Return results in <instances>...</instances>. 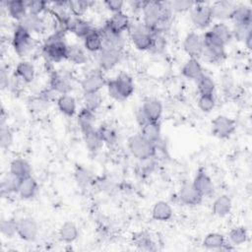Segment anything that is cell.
I'll list each match as a JSON object with an SVG mask.
<instances>
[{"label":"cell","instance_id":"cell-21","mask_svg":"<svg viewBox=\"0 0 252 252\" xmlns=\"http://www.w3.org/2000/svg\"><path fill=\"white\" fill-rule=\"evenodd\" d=\"M202 245L209 250H230L232 245L226 241L225 237L219 232H210L208 233L203 241Z\"/></svg>","mask_w":252,"mask_h":252},{"label":"cell","instance_id":"cell-2","mask_svg":"<svg viewBox=\"0 0 252 252\" xmlns=\"http://www.w3.org/2000/svg\"><path fill=\"white\" fill-rule=\"evenodd\" d=\"M65 32L64 30L58 29L45 38L42 45V52L49 62L58 63L66 60L68 44L64 40Z\"/></svg>","mask_w":252,"mask_h":252},{"label":"cell","instance_id":"cell-6","mask_svg":"<svg viewBox=\"0 0 252 252\" xmlns=\"http://www.w3.org/2000/svg\"><path fill=\"white\" fill-rule=\"evenodd\" d=\"M127 32L131 42L138 50L149 51L152 43L153 32L143 24V22H131Z\"/></svg>","mask_w":252,"mask_h":252},{"label":"cell","instance_id":"cell-5","mask_svg":"<svg viewBox=\"0 0 252 252\" xmlns=\"http://www.w3.org/2000/svg\"><path fill=\"white\" fill-rule=\"evenodd\" d=\"M128 148L130 153L139 160L155 158L157 155L156 144L144 138L140 133L129 137Z\"/></svg>","mask_w":252,"mask_h":252},{"label":"cell","instance_id":"cell-24","mask_svg":"<svg viewBox=\"0 0 252 252\" xmlns=\"http://www.w3.org/2000/svg\"><path fill=\"white\" fill-rule=\"evenodd\" d=\"M4 4L8 15L17 22H20L29 13L27 0H9Z\"/></svg>","mask_w":252,"mask_h":252},{"label":"cell","instance_id":"cell-43","mask_svg":"<svg viewBox=\"0 0 252 252\" xmlns=\"http://www.w3.org/2000/svg\"><path fill=\"white\" fill-rule=\"evenodd\" d=\"M94 5L93 1L89 0H71L68 1V6H69V12L71 15L75 17H80L82 16L89 10Z\"/></svg>","mask_w":252,"mask_h":252},{"label":"cell","instance_id":"cell-38","mask_svg":"<svg viewBox=\"0 0 252 252\" xmlns=\"http://www.w3.org/2000/svg\"><path fill=\"white\" fill-rule=\"evenodd\" d=\"M66 60L75 65H83L87 62L88 57L85 50L79 44H68Z\"/></svg>","mask_w":252,"mask_h":252},{"label":"cell","instance_id":"cell-8","mask_svg":"<svg viewBox=\"0 0 252 252\" xmlns=\"http://www.w3.org/2000/svg\"><path fill=\"white\" fill-rule=\"evenodd\" d=\"M190 20L199 30L209 28L214 20L211 5L205 2H196L190 10Z\"/></svg>","mask_w":252,"mask_h":252},{"label":"cell","instance_id":"cell-35","mask_svg":"<svg viewBox=\"0 0 252 252\" xmlns=\"http://www.w3.org/2000/svg\"><path fill=\"white\" fill-rule=\"evenodd\" d=\"M9 171L23 179L32 175V165L25 158H14L10 162Z\"/></svg>","mask_w":252,"mask_h":252},{"label":"cell","instance_id":"cell-10","mask_svg":"<svg viewBox=\"0 0 252 252\" xmlns=\"http://www.w3.org/2000/svg\"><path fill=\"white\" fill-rule=\"evenodd\" d=\"M236 130V122L234 119L226 115L216 116L211 123L212 134L219 139L229 138Z\"/></svg>","mask_w":252,"mask_h":252},{"label":"cell","instance_id":"cell-59","mask_svg":"<svg viewBox=\"0 0 252 252\" xmlns=\"http://www.w3.org/2000/svg\"><path fill=\"white\" fill-rule=\"evenodd\" d=\"M243 42H244L245 46H246L248 49H251V48H252V31L248 32V34L245 36Z\"/></svg>","mask_w":252,"mask_h":252},{"label":"cell","instance_id":"cell-42","mask_svg":"<svg viewBox=\"0 0 252 252\" xmlns=\"http://www.w3.org/2000/svg\"><path fill=\"white\" fill-rule=\"evenodd\" d=\"M103 144L108 147H113L118 142V134L116 130L109 124H101L97 129Z\"/></svg>","mask_w":252,"mask_h":252},{"label":"cell","instance_id":"cell-45","mask_svg":"<svg viewBox=\"0 0 252 252\" xmlns=\"http://www.w3.org/2000/svg\"><path fill=\"white\" fill-rule=\"evenodd\" d=\"M74 177L80 187H87L94 181L92 172L83 165H77L74 171Z\"/></svg>","mask_w":252,"mask_h":252},{"label":"cell","instance_id":"cell-32","mask_svg":"<svg viewBox=\"0 0 252 252\" xmlns=\"http://www.w3.org/2000/svg\"><path fill=\"white\" fill-rule=\"evenodd\" d=\"M105 23L110 28H112L113 30H115L116 32H121V33L128 31V29L131 25V21H130L128 15L125 14L123 11L113 13Z\"/></svg>","mask_w":252,"mask_h":252},{"label":"cell","instance_id":"cell-13","mask_svg":"<svg viewBox=\"0 0 252 252\" xmlns=\"http://www.w3.org/2000/svg\"><path fill=\"white\" fill-rule=\"evenodd\" d=\"M107 80L102 71H92L88 73L81 81V88L83 93H99V91L106 87Z\"/></svg>","mask_w":252,"mask_h":252},{"label":"cell","instance_id":"cell-15","mask_svg":"<svg viewBox=\"0 0 252 252\" xmlns=\"http://www.w3.org/2000/svg\"><path fill=\"white\" fill-rule=\"evenodd\" d=\"M183 49L189 58L200 59L203 53V39L202 35L196 32H190L186 34L183 40Z\"/></svg>","mask_w":252,"mask_h":252},{"label":"cell","instance_id":"cell-30","mask_svg":"<svg viewBox=\"0 0 252 252\" xmlns=\"http://www.w3.org/2000/svg\"><path fill=\"white\" fill-rule=\"evenodd\" d=\"M230 20L236 25L252 26V10L250 6L244 4L236 5Z\"/></svg>","mask_w":252,"mask_h":252},{"label":"cell","instance_id":"cell-51","mask_svg":"<svg viewBox=\"0 0 252 252\" xmlns=\"http://www.w3.org/2000/svg\"><path fill=\"white\" fill-rule=\"evenodd\" d=\"M14 135L12 130L7 126H0V147L3 150L9 149L13 145Z\"/></svg>","mask_w":252,"mask_h":252},{"label":"cell","instance_id":"cell-17","mask_svg":"<svg viewBox=\"0 0 252 252\" xmlns=\"http://www.w3.org/2000/svg\"><path fill=\"white\" fill-rule=\"evenodd\" d=\"M178 200L186 206H198L203 201V195L194 187L192 183L185 182L177 193Z\"/></svg>","mask_w":252,"mask_h":252},{"label":"cell","instance_id":"cell-3","mask_svg":"<svg viewBox=\"0 0 252 252\" xmlns=\"http://www.w3.org/2000/svg\"><path fill=\"white\" fill-rule=\"evenodd\" d=\"M108 95L115 100H125L135 91V84L130 75L120 73L115 78L108 80L106 84Z\"/></svg>","mask_w":252,"mask_h":252},{"label":"cell","instance_id":"cell-60","mask_svg":"<svg viewBox=\"0 0 252 252\" xmlns=\"http://www.w3.org/2000/svg\"><path fill=\"white\" fill-rule=\"evenodd\" d=\"M8 118V114L6 113L5 109L2 107L1 108V113H0V126L6 125V120Z\"/></svg>","mask_w":252,"mask_h":252},{"label":"cell","instance_id":"cell-16","mask_svg":"<svg viewBox=\"0 0 252 252\" xmlns=\"http://www.w3.org/2000/svg\"><path fill=\"white\" fill-rule=\"evenodd\" d=\"M121 57V51L101 48V50L96 53V61L99 70L106 72L113 69L120 62Z\"/></svg>","mask_w":252,"mask_h":252},{"label":"cell","instance_id":"cell-49","mask_svg":"<svg viewBox=\"0 0 252 252\" xmlns=\"http://www.w3.org/2000/svg\"><path fill=\"white\" fill-rule=\"evenodd\" d=\"M1 234L7 238H12L17 234V220L5 219L0 221Z\"/></svg>","mask_w":252,"mask_h":252},{"label":"cell","instance_id":"cell-1","mask_svg":"<svg viewBox=\"0 0 252 252\" xmlns=\"http://www.w3.org/2000/svg\"><path fill=\"white\" fill-rule=\"evenodd\" d=\"M142 15L143 24L152 32L161 21L172 22L173 20V11L167 1H144Z\"/></svg>","mask_w":252,"mask_h":252},{"label":"cell","instance_id":"cell-7","mask_svg":"<svg viewBox=\"0 0 252 252\" xmlns=\"http://www.w3.org/2000/svg\"><path fill=\"white\" fill-rule=\"evenodd\" d=\"M12 46L19 56L27 55L33 47L32 34L24 27L17 24L12 35Z\"/></svg>","mask_w":252,"mask_h":252},{"label":"cell","instance_id":"cell-56","mask_svg":"<svg viewBox=\"0 0 252 252\" xmlns=\"http://www.w3.org/2000/svg\"><path fill=\"white\" fill-rule=\"evenodd\" d=\"M10 80H11V76H9L8 70L4 67H1V69H0V86H1L2 90L8 89Z\"/></svg>","mask_w":252,"mask_h":252},{"label":"cell","instance_id":"cell-41","mask_svg":"<svg viewBox=\"0 0 252 252\" xmlns=\"http://www.w3.org/2000/svg\"><path fill=\"white\" fill-rule=\"evenodd\" d=\"M59 237L62 241L66 243H72L74 242L78 236H79V230L77 225L71 221L67 220L65 221L59 228Z\"/></svg>","mask_w":252,"mask_h":252},{"label":"cell","instance_id":"cell-4","mask_svg":"<svg viewBox=\"0 0 252 252\" xmlns=\"http://www.w3.org/2000/svg\"><path fill=\"white\" fill-rule=\"evenodd\" d=\"M203 53L202 57L208 63H219L225 57V46L208 30L202 34Z\"/></svg>","mask_w":252,"mask_h":252},{"label":"cell","instance_id":"cell-36","mask_svg":"<svg viewBox=\"0 0 252 252\" xmlns=\"http://www.w3.org/2000/svg\"><path fill=\"white\" fill-rule=\"evenodd\" d=\"M82 134H83V139H84L85 145L90 152L95 153V152L99 151L101 149V147L103 146L102 139H101L97 129L94 128L93 130H90V131L82 133Z\"/></svg>","mask_w":252,"mask_h":252},{"label":"cell","instance_id":"cell-57","mask_svg":"<svg viewBox=\"0 0 252 252\" xmlns=\"http://www.w3.org/2000/svg\"><path fill=\"white\" fill-rule=\"evenodd\" d=\"M136 120H137V123L139 124L140 127H141L142 125H144L146 122L150 121V120L147 118V116L145 115V113L143 112V110H142L141 107L138 108V110L136 111Z\"/></svg>","mask_w":252,"mask_h":252},{"label":"cell","instance_id":"cell-22","mask_svg":"<svg viewBox=\"0 0 252 252\" xmlns=\"http://www.w3.org/2000/svg\"><path fill=\"white\" fill-rule=\"evenodd\" d=\"M181 74L186 79L197 82L205 73L198 59L189 58L181 67Z\"/></svg>","mask_w":252,"mask_h":252},{"label":"cell","instance_id":"cell-14","mask_svg":"<svg viewBox=\"0 0 252 252\" xmlns=\"http://www.w3.org/2000/svg\"><path fill=\"white\" fill-rule=\"evenodd\" d=\"M94 29V28L89 21L73 15L70 16L64 25V30L66 32H70L82 39H84Z\"/></svg>","mask_w":252,"mask_h":252},{"label":"cell","instance_id":"cell-26","mask_svg":"<svg viewBox=\"0 0 252 252\" xmlns=\"http://www.w3.org/2000/svg\"><path fill=\"white\" fill-rule=\"evenodd\" d=\"M14 75L18 77L23 83L30 84L34 80L35 77V69L32 62L23 60L18 63L15 68Z\"/></svg>","mask_w":252,"mask_h":252},{"label":"cell","instance_id":"cell-47","mask_svg":"<svg viewBox=\"0 0 252 252\" xmlns=\"http://www.w3.org/2000/svg\"><path fill=\"white\" fill-rule=\"evenodd\" d=\"M248 239V231L244 226L233 227L228 232V242L231 245H241Z\"/></svg>","mask_w":252,"mask_h":252},{"label":"cell","instance_id":"cell-12","mask_svg":"<svg viewBox=\"0 0 252 252\" xmlns=\"http://www.w3.org/2000/svg\"><path fill=\"white\" fill-rule=\"evenodd\" d=\"M38 224L33 218L23 217L17 220V235L25 241H33L38 235Z\"/></svg>","mask_w":252,"mask_h":252},{"label":"cell","instance_id":"cell-29","mask_svg":"<svg viewBox=\"0 0 252 252\" xmlns=\"http://www.w3.org/2000/svg\"><path fill=\"white\" fill-rule=\"evenodd\" d=\"M232 208V202L231 199L227 195H220L215 199L212 205V213L219 217V218H224L227 215H229Z\"/></svg>","mask_w":252,"mask_h":252},{"label":"cell","instance_id":"cell-27","mask_svg":"<svg viewBox=\"0 0 252 252\" xmlns=\"http://www.w3.org/2000/svg\"><path fill=\"white\" fill-rule=\"evenodd\" d=\"M173 216V210L166 201H158L152 208V217L158 221H168Z\"/></svg>","mask_w":252,"mask_h":252},{"label":"cell","instance_id":"cell-11","mask_svg":"<svg viewBox=\"0 0 252 252\" xmlns=\"http://www.w3.org/2000/svg\"><path fill=\"white\" fill-rule=\"evenodd\" d=\"M49 88L56 94H66L73 90V79L66 71L53 70L49 75Z\"/></svg>","mask_w":252,"mask_h":252},{"label":"cell","instance_id":"cell-18","mask_svg":"<svg viewBox=\"0 0 252 252\" xmlns=\"http://www.w3.org/2000/svg\"><path fill=\"white\" fill-rule=\"evenodd\" d=\"M194 187L203 195V197H210L214 194L215 186L211 176L203 168L198 169L192 181Z\"/></svg>","mask_w":252,"mask_h":252},{"label":"cell","instance_id":"cell-53","mask_svg":"<svg viewBox=\"0 0 252 252\" xmlns=\"http://www.w3.org/2000/svg\"><path fill=\"white\" fill-rule=\"evenodd\" d=\"M252 31V26H245V25H236L233 24L231 28V34L232 38L238 40V41H243L245 36L248 34L249 32Z\"/></svg>","mask_w":252,"mask_h":252},{"label":"cell","instance_id":"cell-40","mask_svg":"<svg viewBox=\"0 0 252 252\" xmlns=\"http://www.w3.org/2000/svg\"><path fill=\"white\" fill-rule=\"evenodd\" d=\"M21 178H19L18 176L14 175L13 173H11L10 171L8 173H6L2 180H1V194H7L10 195L12 193H18V189L21 183Z\"/></svg>","mask_w":252,"mask_h":252},{"label":"cell","instance_id":"cell-39","mask_svg":"<svg viewBox=\"0 0 252 252\" xmlns=\"http://www.w3.org/2000/svg\"><path fill=\"white\" fill-rule=\"evenodd\" d=\"M224 46L232 39L231 29L224 23L219 22L211 27L209 30Z\"/></svg>","mask_w":252,"mask_h":252},{"label":"cell","instance_id":"cell-46","mask_svg":"<svg viewBox=\"0 0 252 252\" xmlns=\"http://www.w3.org/2000/svg\"><path fill=\"white\" fill-rule=\"evenodd\" d=\"M197 90L199 94H214L216 91V83L212 77L204 74L197 81Z\"/></svg>","mask_w":252,"mask_h":252},{"label":"cell","instance_id":"cell-50","mask_svg":"<svg viewBox=\"0 0 252 252\" xmlns=\"http://www.w3.org/2000/svg\"><path fill=\"white\" fill-rule=\"evenodd\" d=\"M198 107L202 112L210 113L216 105V98L214 94H201L197 101Z\"/></svg>","mask_w":252,"mask_h":252},{"label":"cell","instance_id":"cell-20","mask_svg":"<svg viewBox=\"0 0 252 252\" xmlns=\"http://www.w3.org/2000/svg\"><path fill=\"white\" fill-rule=\"evenodd\" d=\"M18 24L24 27L26 30H28L32 34L43 33L47 28L46 22L41 16L32 15L29 13L20 22H18Z\"/></svg>","mask_w":252,"mask_h":252},{"label":"cell","instance_id":"cell-58","mask_svg":"<svg viewBox=\"0 0 252 252\" xmlns=\"http://www.w3.org/2000/svg\"><path fill=\"white\" fill-rule=\"evenodd\" d=\"M126 4H128L130 6V8H132L134 11H141L142 12L144 1H130Z\"/></svg>","mask_w":252,"mask_h":252},{"label":"cell","instance_id":"cell-54","mask_svg":"<svg viewBox=\"0 0 252 252\" xmlns=\"http://www.w3.org/2000/svg\"><path fill=\"white\" fill-rule=\"evenodd\" d=\"M196 2L194 1H187V0H174L169 1L170 7L173 12H186L190 11Z\"/></svg>","mask_w":252,"mask_h":252},{"label":"cell","instance_id":"cell-37","mask_svg":"<svg viewBox=\"0 0 252 252\" xmlns=\"http://www.w3.org/2000/svg\"><path fill=\"white\" fill-rule=\"evenodd\" d=\"M133 243L135 246L143 251H156L157 245L151 235L146 231H140L133 235Z\"/></svg>","mask_w":252,"mask_h":252},{"label":"cell","instance_id":"cell-52","mask_svg":"<svg viewBox=\"0 0 252 252\" xmlns=\"http://www.w3.org/2000/svg\"><path fill=\"white\" fill-rule=\"evenodd\" d=\"M29 14L40 16L48 9V2L42 0H27Z\"/></svg>","mask_w":252,"mask_h":252},{"label":"cell","instance_id":"cell-31","mask_svg":"<svg viewBox=\"0 0 252 252\" xmlns=\"http://www.w3.org/2000/svg\"><path fill=\"white\" fill-rule=\"evenodd\" d=\"M94 122H95L94 112L83 106L77 114V123L81 132L85 133L94 129Z\"/></svg>","mask_w":252,"mask_h":252},{"label":"cell","instance_id":"cell-34","mask_svg":"<svg viewBox=\"0 0 252 252\" xmlns=\"http://www.w3.org/2000/svg\"><path fill=\"white\" fill-rule=\"evenodd\" d=\"M84 48L92 53H98L102 48V38L98 29H94L84 39Z\"/></svg>","mask_w":252,"mask_h":252},{"label":"cell","instance_id":"cell-25","mask_svg":"<svg viewBox=\"0 0 252 252\" xmlns=\"http://www.w3.org/2000/svg\"><path fill=\"white\" fill-rule=\"evenodd\" d=\"M56 104L59 111L67 117H72L77 112L76 98L70 94H60L56 99Z\"/></svg>","mask_w":252,"mask_h":252},{"label":"cell","instance_id":"cell-19","mask_svg":"<svg viewBox=\"0 0 252 252\" xmlns=\"http://www.w3.org/2000/svg\"><path fill=\"white\" fill-rule=\"evenodd\" d=\"M235 4L228 0H219L211 5L213 18L220 22L230 20L235 9Z\"/></svg>","mask_w":252,"mask_h":252},{"label":"cell","instance_id":"cell-28","mask_svg":"<svg viewBox=\"0 0 252 252\" xmlns=\"http://www.w3.org/2000/svg\"><path fill=\"white\" fill-rule=\"evenodd\" d=\"M37 191H38L37 181L31 175L21 180L17 194H19V196L22 199L29 200L33 198L36 195Z\"/></svg>","mask_w":252,"mask_h":252},{"label":"cell","instance_id":"cell-44","mask_svg":"<svg viewBox=\"0 0 252 252\" xmlns=\"http://www.w3.org/2000/svg\"><path fill=\"white\" fill-rule=\"evenodd\" d=\"M84 107L95 112L102 104V96L99 93H83Z\"/></svg>","mask_w":252,"mask_h":252},{"label":"cell","instance_id":"cell-23","mask_svg":"<svg viewBox=\"0 0 252 252\" xmlns=\"http://www.w3.org/2000/svg\"><path fill=\"white\" fill-rule=\"evenodd\" d=\"M141 108L149 120L159 121L163 109L160 100L157 98H148L143 102Z\"/></svg>","mask_w":252,"mask_h":252},{"label":"cell","instance_id":"cell-48","mask_svg":"<svg viewBox=\"0 0 252 252\" xmlns=\"http://www.w3.org/2000/svg\"><path fill=\"white\" fill-rule=\"evenodd\" d=\"M166 37L165 34L158 33V32H153L152 35V43L149 51L153 54H161L164 52L166 48Z\"/></svg>","mask_w":252,"mask_h":252},{"label":"cell","instance_id":"cell-33","mask_svg":"<svg viewBox=\"0 0 252 252\" xmlns=\"http://www.w3.org/2000/svg\"><path fill=\"white\" fill-rule=\"evenodd\" d=\"M140 134L146 138L147 140L153 142V143H158L160 139V134H161V129H160V123L159 121H148L144 125L140 127Z\"/></svg>","mask_w":252,"mask_h":252},{"label":"cell","instance_id":"cell-55","mask_svg":"<svg viewBox=\"0 0 252 252\" xmlns=\"http://www.w3.org/2000/svg\"><path fill=\"white\" fill-rule=\"evenodd\" d=\"M103 4H104L105 8L113 14V13H117V12H122L125 2H123L121 0H107V1H104Z\"/></svg>","mask_w":252,"mask_h":252},{"label":"cell","instance_id":"cell-9","mask_svg":"<svg viewBox=\"0 0 252 252\" xmlns=\"http://www.w3.org/2000/svg\"><path fill=\"white\" fill-rule=\"evenodd\" d=\"M98 30L102 38V48L122 52L125 46V37L123 36V33L116 32L106 23H104L103 26Z\"/></svg>","mask_w":252,"mask_h":252}]
</instances>
